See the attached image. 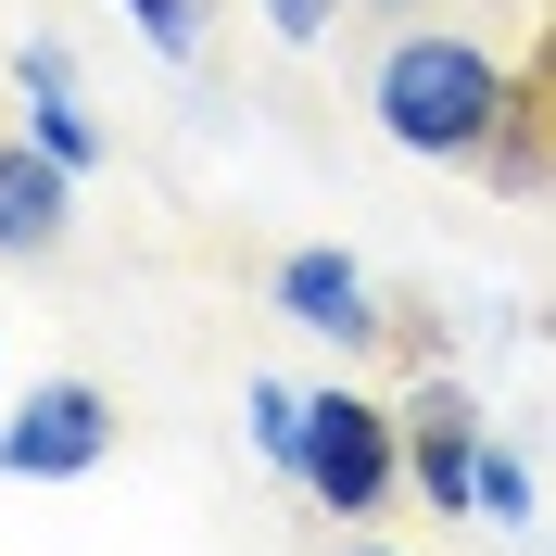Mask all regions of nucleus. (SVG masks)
<instances>
[{"label":"nucleus","instance_id":"obj_15","mask_svg":"<svg viewBox=\"0 0 556 556\" xmlns=\"http://www.w3.org/2000/svg\"><path fill=\"white\" fill-rule=\"evenodd\" d=\"M354 556H405V544H354Z\"/></svg>","mask_w":556,"mask_h":556},{"label":"nucleus","instance_id":"obj_3","mask_svg":"<svg viewBox=\"0 0 556 556\" xmlns=\"http://www.w3.org/2000/svg\"><path fill=\"white\" fill-rule=\"evenodd\" d=\"M102 455H114V392L102 380H38L0 417V468L13 481H89Z\"/></svg>","mask_w":556,"mask_h":556},{"label":"nucleus","instance_id":"obj_14","mask_svg":"<svg viewBox=\"0 0 556 556\" xmlns=\"http://www.w3.org/2000/svg\"><path fill=\"white\" fill-rule=\"evenodd\" d=\"M417 13H468V0H354V26H380V38L417 26Z\"/></svg>","mask_w":556,"mask_h":556},{"label":"nucleus","instance_id":"obj_1","mask_svg":"<svg viewBox=\"0 0 556 556\" xmlns=\"http://www.w3.org/2000/svg\"><path fill=\"white\" fill-rule=\"evenodd\" d=\"M506 89H519L506 0L417 13V26L380 38V64H367V114H380V139H392V152H417V165H468V177H481L493 127H506Z\"/></svg>","mask_w":556,"mask_h":556},{"label":"nucleus","instance_id":"obj_10","mask_svg":"<svg viewBox=\"0 0 556 556\" xmlns=\"http://www.w3.org/2000/svg\"><path fill=\"white\" fill-rule=\"evenodd\" d=\"M139 13V38H152V51H177V64H190V51H203V26H215V0H127Z\"/></svg>","mask_w":556,"mask_h":556},{"label":"nucleus","instance_id":"obj_11","mask_svg":"<svg viewBox=\"0 0 556 556\" xmlns=\"http://www.w3.org/2000/svg\"><path fill=\"white\" fill-rule=\"evenodd\" d=\"M531 506H544V493H531V468H519L506 443H481V519H506V531H519Z\"/></svg>","mask_w":556,"mask_h":556},{"label":"nucleus","instance_id":"obj_4","mask_svg":"<svg viewBox=\"0 0 556 556\" xmlns=\"http://www.w3.org/2000/svg\"><path fill=\"white\" fill-rule=\"evenodd\" d=\"M405 481H417V506L481 519V405L443 367H417V392H405Z\"/></svg>","mask_w":556,"mask_h":556},{"label":"nucleus","instance_id":"obj_5","mask_svg":"<svg viewBox=\"0 0 556 556\" xmlns=\"http://www.w3.org/2000/svg\"><path fill=\"white\" fill-rule=\"evenodd\" d=\"M481 190L556 203V13H531V38H519V89H506V127L481 152Z\"/></svg>","mask_w":556,"mask_h":556},{"label":"nucleus","instance_id":"obj_7","mask_svg":"<svg viewBox=\"0 0 556 556\" xmlns=\"http://www.w3.org/2000/svg\"><path fill=\"white\" fill-rule=\"evenodd\" d=\"M76 241V165L13 114L0 127V266H51Z\"/></svg>","mask_w":556,"mask_h":556},{"label":"nucleus","instance_id":"obj_9","mask_svg":"<svg viewBox=\"0 0 556 556\" xmlns=\"http://www.w3.org/2000/svg\"><path fill=\"white\" fill-rule=\"evenodd\" d=\"M26 127H38V139H51V152H64V165H76V177L102 165V127H89V102H76V89H51V102H26Z\"/></svg>","mask_w":556,"mask_h":556},{"label":"nucleus","instance_id":"obj_12","mask_svg":"<svg viewBox=\"0 0 556 556\" xmlns=\"http://www.w3.org/2000/svg\"><path fill=\"white\" fill-rule=\"evenodd\" d=\"M253 13H266V26L291 38V51H316L329 26H354V0H253Z\"/></svg>","mask_w":556,"mask_h":556},{"label":"nucleus","instance_id":"obj_8","mask_svg":"<svg viewBox=\"0 0 556 556\" xmlns=\"http://www.w3.org/2000/svg\"><path fill=\"white\" fill-rule=\"evenodd\" d=\"M253 455H266L278 481L304 468V392H291V380H253Z\"/></svg>","mask_w":556,"mask_h":556},{"label":"nucleus","instance_id":"obj_6","mask_svg":"<svg viewBox=\"0 0 556 556\" xmlns=\"http://www.w3.org/2000/svg\"><path fill=\"white\" fill-rule=\"evenodd\" d=\"M266 304L291 316V329H316V342H342V354H380V342H392V304H380V278L354 266V253H329V241L278 253Z\"/></svg>","mask_w":556,"mask_h":556},{"label":"nucleus","instance_id":"obj_2","mask_svg":"<svg viewBox=\"0 0 556 556\" xmlns=\"http://www.w3.org/2000/svg\"><path fill=\"white\" fill-rule=\"evenodd\" d=\"M291 493H316L329 519H380L392 493H405V405H380V392H304V468H291Z\"/></svg>","mask_w":556,"mask_h":556},{"label":"nucleus","instance_id":"obj_13","mask_svg":"<svg viewBox=\"0 0 556 556\" xmlns=\"http://www.w3.org/2000/svg\"><path fill=\"white\" fill-rule=\"evenodd\" d=\"M13 89H26V102L76 89V51H64V38H26V51H13Z\"/></svg>","mask_w":556,"mask_h":556}]
</instances>
